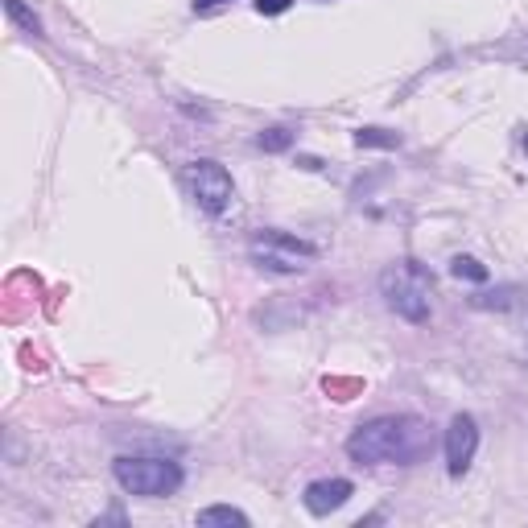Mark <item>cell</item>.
Masks as SVG:
<instances>
[{"mask_svg": "<svg viewBox=\"0 0 528 528\" xmlns=\"http://www.w3.org/2000/svg\"><path fill=\"white\" fill-rule=\"evenodd\" d=\"M5 13H9V17L17 21V25H21V30H25V33H41V21L33 17V13L25 9L21 0H5Z\"/></svg>", "mask_w": 528, "mask_h": 528, "instance_id": "13", "label": "cell"}, {"mask_svg": "<svg viewBox=\"0 0 528 528\" xmlns=\"http://www.w3.org/2000/svg\"><path fill=\"white\" fill-rule=\"evenodd\" d=\"M351 496H355L351 479H318V483L305 487L302 499H305V508H310L314 516H331V512H339Z\"/></svg>", "mask_w": 528, "mask_h": 528, "instance_id": "7", "label": "cell"}, {"mask_svg": "<svg viewBox=\"0 0 528 528\" xmlns=\"http://www.w3.org/2000/svg\"><path fill=\"white\" fill-rule=\"evenodd\" d=\"M524 153H528V137H524Z\"/></svg>", "mask_w": 528, "mask_h": 528, "instance_id": "18", "label": "cell"}, {"mask_svg": "<svg viewBox=\"0 0 528 528\" xmlns=\"http://www.w3.org/2000/svg\"><path fill=\"white\" fill-rule=\"evenodd\" d=\"M187 182H190V195H195V203L203 206L206 215H223L227 203H232V195H235L232 174H227L219 161H211V157H198V161H190Z\"/></svg>", "mask_w": 528, "mask_h": 528, "instance_id": "5", "label": "cell"}, {"mask_svg": "<svg viewBox=\"0 0 528 528\" xmlns=\"http://www.w3.org/2000/svg\"><path fill=\"white\" fill-rule=\"evenodd\" d=\"M475 310H499V314H512V310H528V289L524 285H496L487 294H475L470 297Z\"/></svg>", "mask_w": 528, "mask_h": 528, "instance_id": "8", "label": "cell"}, {"mask_svg": "<svg viewBox=\"0 0 528 528\" xmlns=\"http://www.w3.org/2000/svg\"><path fill=\"white\" fill-rule=\"evenodd\" d=\"M355 145L360 149H396L401 145V132H388V128H360V132H355Z\"/></svg>", "mask_w": 528, "mask_h": 528, "instance_id": "10", "label": "cell"}, {"mask_svg": "<svg viewBox=\"0 0 528 528\" xmlns=\"http://www.w3.org/2000/svg\"><path fill=\"white\" fill-rule=\"evenodd\" d=\"M380 294L392 314H401L405 323H430V297H433V277L417 260H396L380 273Z\"/></svg>", "mask_w": 528, "mask_h": 528, "instance_id": "2", "label": "cell"}, {"mask_svg": "<svg viewBox=\"0 0 528 528\" xmlns=\"http://www.w3.org/2000/svg\"><path fill=\"white\" fill-rule=\"evenodd\" d=\"M195 524L198 528H215V524H227V528H248V516L240 508H227V504H215V508H203L195 516Z\"/></svg>", "mask_w": 528, "mask_h": 528, "instance_id": "9", "label": "cell"}, {"mask_svg": "<svg viewBox=\"0 0 528 528\" xmlns=\"http://www.w3.org/2000/svg\"><path fill=\"white\" fill-rule=\"evenodd\" d=\"M430 451H433L430 421L413 417V413H401V417H372L347 438V454H351V462H360V467H384V462L417 467V462L430 459Z\"/></svg>", "mask_w": 528, "mask_h": 528, "instance_id": "1", "label": "cell"}, {"mask_svg": "<svg viewBox=\"0 0 528 528\" xmlns=\"http://www.w3.org/2000/svg\"><path fill=\"white\" fill-rule=\"evenodd\" d=\"M248 256H252L260 269L269 273H302L305 260L318 256V248L297 240L289 232H277V227H264V232L252 235V244H248Z\"/></svg>", "mask_w": 528, "mask_h": 528, "instance_id": "4", "label": "cell"}, {"mask_svg": "<svg viewBox=\"0 0 528 528\" xmlns=\"http://www.w3.org/2000/svg\"><path fill=\"white\" fill-rule=\"evenodd\" d=\"M326 392H334V401H351V392H360V380H326Z\"/></svg>", "mask_w": 528, "mask_h": 528, "instance_id": "14", "label": "cell"}, {"mask_svg": "<svg viewBox=\"0 0 528 528\" xmlns=\"http://www.w3.org/2000/svg\"><path fill=\"white\" fill-rule=\"evenodd\" d=\"M215 5H223V0H195V9L203 13V9H215Z\"/></svg>", "mask_w": 528, "mask_h": 528, "instance_id": "16", "label": "cell"}, {"mask_svg": "<svg viewBox=\"0 0 528 528\" xmlns=\"http://www.w3.org/2000/svg\"><path fill=\"white\" fill-rule=\"evenodd\" d=\"M451 273L459 277V281H475V285H483L491 277L487 264H479L475 256H454V260H451Z\"/></svg>", "mask_w": 528, "mask_h": 528, "instance_id": "11", "label": "cell"}, {"mask_svg": "<svg viewBox=\"0 0 528 528\" xmlns=\"http://www.w3.org/2000/svg\"><path fill=\"white\" fill-rule=\"evenodd\" d=\"M475 451H479V421L470 413H454L451 425H446V470H451V479L467 475Z\"/></svg>", "mask_w": 528, "mask_h": 528, "instance_id": "6", "label": "cell"}, {"mask_svg": "<svg viewBox=\"0 0 528 528\" xmlns=\"http://www.w3.org/2000/svg\"><path fill=\"white\" fill-rule=\"evenodd\" d=\"M112 475H116V483L128 496H141V499H166L187 479L178 462L153 459V454H120L112 462Z\"/></svg>", "mask_w": 528, "mask_h": 528, "instance_id": "3", "label": "cell"}, {"mask_svg": "<svg viewBox=\"0 0 528 528\" xmlns=\"http://www.w3.org/2000/svg\"><path fill=\"white\" fill-rule=\"evenodd\" d=\"M256 145H260L264 153H285V149L294 145V132H289V128H281V124H277V128H264L260 137H256Z\"/></svg>", "mask_w": 528, "mask_h": 528, "instance_id": "12", "label": "cell"}, {"mask_svg": "<svg viewBox=\"0 0 528 528\" xmlns=\"http://www.w3.org/2000/svg\"><path fill=\"white\" fill-rule=\"evenodd\" d=\"M524 368H528V347H524Z\"/></svg>", "mask_w": 528, "mask_h": 528, "instance_id": "17", "label": "cell"}, {"mask_svg": "<svg viewBox=\"0 0 528 528\" xmlns=\"http://www.w3.org/2000/svg\"><path fill=\"white\" fill-rule=\"evenodd\" d=\"M294 5V0H256V13H264V17H277V13H285Z\"/></svg>", "mask_w": 528, "mask_h": 528, "instance_id": "15", "label": "cell"}]
</instances>
